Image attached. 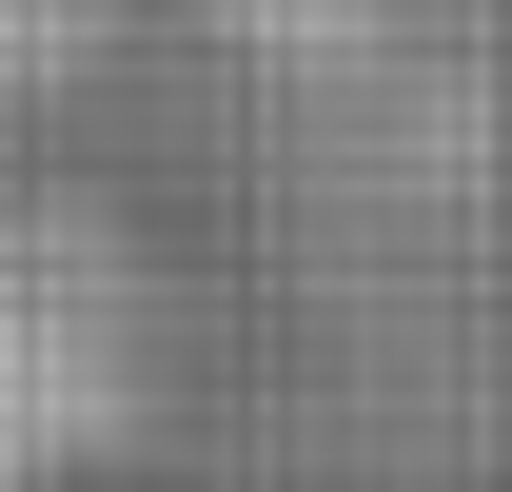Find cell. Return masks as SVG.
<instances>
[{
	"instance_id": "cell-1",
	"label": "cell",
	"mask_w": 512,
	"mask_h": 492,
	"mask_svg": "<svg viewBox=\"0 0 512 492\" xmlns=\"http://www.w3.org/2000/svg\"><path fill=\"white\" fill-rule=\"evenodd\" d=\"M158 414V276L79 197H0V492H79Z\"/></svg>"
}]
</instances>
